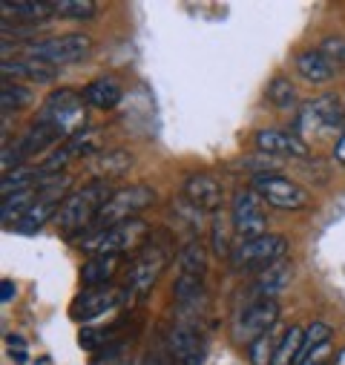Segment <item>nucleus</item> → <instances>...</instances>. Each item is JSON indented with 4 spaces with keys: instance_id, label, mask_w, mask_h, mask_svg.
<instances>
[{
    "instance_id": "nucleus-1",
    "label": "nucleus",
    "mask_w": 345,
    "mask_h": 365,
    "mask_svg": "<svg viewBox=\"0 0 345 365\" xmlns=\"http://www.w3.org/2000/svg\"><path fill=\"white\" fill-rule=\"evenodd\" d=\"M115 190H110V185L104 178H96L90 185H83L81 190L69 193L63 199V205L55 213V225L63 236H75V233H90L96 216L101 213V207L110 202Z\"/></svg>"
},
{
    "instance_id": "nucleus-2",
    "label": "nucleus",
    "mask_w": 345,
    "mask_h": 365,
    "mask_svg": "<svg viewBox=\"0 0 345 365\" xmlns=\"http://www.w3.org/2000/svg\"><path fill=\"white\" fill-rule=\"evenodd\" d=\"M288 253V239L279 233H265L256 239H239L227 256L233 270H265L282 262Z\"/></svg>"
},
{
    "instance_id": "nucleus-3",
    "label": "nucleus",
    "mask_w": 345,
    "mask_h": 365,
    "mask_svg": "<svg viewBox=\"0 0 345 365\" xmlns=\"http://www.w3.org/2000/svg\"><path fill=\"white\" fill-rule=\"evenodd\" d=\"M155 202V190L147 187V185H127L121 190H115L110 196V202L101 207V213L96 216L90 233L96 230H107V227H115L121 222H130V219H138V213L144 207H150Z\"/></svg>"
},
{
    "instance_id": "nucleus-4",
    "label": "nucleus",
    "mask_w": 345,
    "mask_h": 365,
    "mask_svg": "<svg viewBox=\"0 0 345 365\" xmlns=\"http://www.w3.org/2000/svg\"><path fill=\"white\" fill-rule=\"evenodd\" d=\"M147 233H150V225H147V222L130 219V222H121V225H115V227L96 230V233H90V236H83L81 250L90 253V256H121V253L133 250Z\"/></svg>"
},
{
    "instance_id": "nucleus-5",
    "label": "nucleus",
    "mask_w": 345,
    "mask_h": 365,
    "mask_svg": "<svg viewBox=\"0 0 345 365\" xmlns=\"http://www.w3.org/2000/svg\"><path fill=\"white\" fill-rule=\"evenodd\" d=\"M83 115H86V113H83L81 96L72 93V89H58V93H52V96L43 101V107H41L35 124H46V127L58 130L63 138H72V135L81 133Z\"/></svg>"
},
{
    "instance_id": "nucleus-6",
    "label": "nucleus",
    "mask_w": 345,
    "mask_h": 365,
    "mask_svg": "<svg viewBox=\"0 0 345 365\" xmlns=\"http://www.w3.org/2000/svg\"><path fill=\"white\" fill-rule=\"evenodd\" d=\"M253 190L259 193V199H262L265 205H271L277 210H305L311 205V193L282 173L253 175Z\"/></svg>"
},
{
    "instance_id": "nucleus-7",
    "label": "nucleus",
    "mask_w": 345,
    "mask_h": 365,
    "mask_svg": "<svg viewBox=\"0 0 345 365\" xmlns=\"http://www.w3.org/2000/svg\"><path fill=\"white\" fill-rule=\"evenodd\" d=\"M277 322H279V302H277V299H259V302H250V305L233 319L230 336H233L239 345H250V342H256L259 336L271 334Z\"/></svg>"
},
{
    "instance_id": "nucleus-8",
    "label": "nucleus",
    "mask_w": 345,
    "mask_h": 365,
    "mask_svg": "<svg viewBox=\"0 0 345 365\" xmlns=\"http://www.w3.org/2000/svg\"><path fill=\"white\" fill-rule=\"evenodd\" d=\"M345 121V110L339 104L336 96H319L311 104H305L297 115V135L308 138V135H322V133H334L339 130Z\"/></svg>"
},
{
    "instance_id": "nucleus-9",
    "label": "nucleus",
    "mask_w": 345,
    "mask_h": 365,
    "mask_svg": "<svg viewBox=\"0 0 345 365\" xmlns=\"http://www.w3.org/2000/svg\"><path fill=\"white\" fill-rule=\"evenodd\" d=\"M26 52L32 55V61H43L49 66H66V63H78L90 55L93 41L86 35H58V38L29 43Z\"/></svg>"
},
{
    "instance_id": "nucleus-10",
    "label": "nucleus",
    "mask_w": 345,
    "mask_h": 365,
    "mask_svg": "<svg viewBox=\"0 0 345 365\" xmlns=\"http://www.w3.org/2000/svg\"><path fill=\"white\" fill-rule=\"evenodd\" d=\"M230 222H233V233L239 239H256V236H265V207H262V199L259 193L250 187L244 190H236L233 193V202H230Z\"/></svg>"
},
{
    "instance_id": "nucleus-11",
    "label": "nucleus",
    "mask_w": 345,
    "mask_h": 365,
    "mask_svg": "<svg viewBox=\"0 0 345 365\" xmlns=\"http://www.w3.org/2000/svg\"><path fill=\"white\" fill-rule=\"evenodd\" d=\"M124 302H127V291H124V288H113V285H104V288H83V291L75 297L69 314H72V319H78V322H96L98 317L113 314V311L121 308Z\"/></svg>"
},
{
    "instance_id": "nucleus-12",
    "label": "nucleus",
    "mask_w": 345,
    "mask_h": 365,
    "mask_svg": "<svg viewBox=\"0 0 345 365\" xmlns=\"http://www.w3.org/2000/svg\"><path fill=\"white\" fill-rule=\"evenodd\" d=\"M167 345H170V356L179 365H202L205 356H207V342H205L202 331L193 322H185V319H179L176 325H172V331L167 336Z\"/></svg>"
},
{
    "instance_id": "nucleus-13",
    "label": "nucleus",
    "mask_w": 345,
    "mask_h": 365,
    "mask_svg": "<svg viewBox=\"0 0 345 365\" xmlns=\"http://www.w3.org/2000/svg\"><path fill=\"white\" fill-rule=\"evenodd\" d=\"M164 264H167V253H164L158 245H150V247L135 259V264H133V270H130V294H133L135 299H144V297L153 291V285L158 282Z\"/></svg>"
},
{
    "instance_id": "nucleus-14",
    "label": "nucleus",
    "mask_w": 345,
    "mask_h": 365,
    "mask_svg": "<svg viewBox=\"0 0 345 365\" xmlns=\"http://www.w3.org/2000/svg\"><path fill=\"white\" fill-rule=\"evenodd\" d=\"M253 141H256V150L265 153V155H279V158H305L308 155V144L297 133L259 130Z\"/></svg>"
},
{
    "instance_id": "nucleus-15",
    "label": "nucleus",
    "mask_w": 345,
    "mask_h": 365,
    "mask_svg": "<svg viewBox=\"0 0 345 365\" xmlns=\"http://www.w3.org/2000/svg\"><path fill=\"white\" fill-rule=\"evenodd\" d=\"M294 279V264L291 262H277L265 270H259V277L253 279L250 285V302H259V299H277Z\"/></svg>"
},
{
    "instance_id": "nucleus-16",
    "label": "nucleus",
    "mask_w": 345,
    "mask_h": 365,
    "mask_svg": "<svg viewBox=\"0 0 345 365\" xmlns=\"http://www.w3.org/2000/svg\"><path fill=\"white\" fill-rule=\"evenodd\" d=\"M182 190H185V199L196 210H219V205H222V185L207 173L187 175Z\"/></svg>"
},
{
    "instance_id": "nucleus-17",
    "label": "nucleus",
    "mask_w": 345,
    "mask_h": 365,
    "mask_svg": "<svg viewBox=\"0 0 345 365\" xmlns=\"http://www.w3.org/2000/svg\"><path fill=\"white\" fill-rule=\"evenodd\" d=\"M331 339H334V331L325 322H311V328H305V348H302L297 365H328L331 362Z\"/></svg>"
},
{
    "instance_id": "nucleus-18",
    "label": "nucleus",
    "mask_w": 345,
    "mask_h": 365,
    "mask_svg": "<svg viewBox=\"0 0 345 365\" xmlns=\"http://www.w3.org/2000/svg\"><path fill=\"white\" fill-rule=\"evenodd\" d=\"M121 256H90L81 264V285L83 288H104L115 277Z\"/></svg>"
},
{
    "instance_id": "nucleus-19",
    "label": "nucleus",
    "mask_w": 345,
    "mask_h": 365,
    "mask_svg": "<svg viewBox=\"0 0 345 365\" xmlns=\"http://www.w3.org/2000/svg\"><path fill=\"white\" fill-rule=\"evenodd\" d=\"M294 66H297V72H299L305 81H311V83H325V81H331L334 72H336L334 61L325 58L319 49H305V52H299L297 61H294Z\"/></svg>"
},
{
    "instance_id": "nucleus-20",
    "label": "nucleus",
    "mask_w": 345,
    "mask_h": 365,
    "mask_svg": "<svg viewBox=\"0 0 345 365\" xmlns=\"http://www.w3.org/2000/svg\"><path fill=\"white\" fill-rule=\"evenodd\" d=\"M0 72L6 78H24V81H32V83H49L55 81V66L43 63V61H4L0 63Z\"/></svg>"
},
{
    "instance_id": "nucleus-21",
    "label": "nucleus",
    "mask_w": 345,
    "mask_h": 365,
    "mask_svg": "<svg viewBox=\"0 0 345 365\" xmlns=\"http://www.w3.org/2000/svg\"><path fill=\"white\" fill-rule=\"evenodd\" d=\"M83 101L96 110H113L121 101V86L113 78H98L83 86Z\"/></svg>"
},
{
    "instance_id": "nucleus-22",
    "label": "nucleus",
    "mask_w": 345,
    "mask_h": 365,
    "mask_svg": "<svg viewBox=\"0 0 345 365\" xmlns=\"http://www.w3.org/2000/svg\"><path fill=\"white\" fill-rule=\"evenodd\" d=\"M35 202H38V187H29V190H24V193L4 196V202H0V222H4V227L18 225V222L32 210Z\"/></svg>"
},
{
    "instance_id": "nucleus-23",
    "label": "nucleus",
    "mask_w": 345,
    "mask_h": 365,
    "mask_svg": "<svg viewBox=\"0 0 345 365\" xmlns=\"http://www.w3.org/2000/svg\"><path fill=\"white\" fill-rule=\"evenodd\" d=\"M176 267H179V277H205L207 270V250L205 245L196 239V242H187L182 250H179V259H176Z\"/></svg>"
},
{
    "instance_id": "nucleus-24",
    "label": "nucleus",
    "mask_w": 345,
    "mask_h": 365,
    "mask_svg": "<svg viewBox=\"0 0 345 365\" xmlns=\"http://www.w3.org/2000/svg\"><path fill=\"white\" fill-rule=\"evenodd\" d=\"M302 348H305V328L291 325L279 336V345H277V354H274V365H297Z\"/></svg>"
},
{
    "instance_id": "nucleus-25",
    "label": "nucleus",
    "mask_w": 345,
    "mask_h": 365,
    "mask_svg": "<svg viewBox=\"0 0 345 365\" xmlns=\"http://www.w3.org/2000/svg\"><path fill=\"white\" fill-rule=\"evenodd\" d=\"M58 138H63L58 130H52V127H46V124H32L29 133H24V138H21V144H18V153H21V158H24V155H38V153H43L49 144H55Z\"/></svg>"
},
{
    "instance_id": "nucleus-26",
    "label": "nucleus",
    "mask_w": 345,
    "mask_h": 365,
    "mask_svg": "<svg viewBox=\"0 0 345 365\" xmlns=\"http://www.w3.org/2000/svg\"><path fill=\"white\" fill-rule=\"evenodd\" d=\"M268 101L277 107V110H291L294 104H297V86L288 81V78H282V75H277L274 81H271V86H268Z\"/></svg>"
},
{
    "instance_id": "nucleus-27",
    "label": "nucleus",
    "mask_w": 345,
    "mask_h": 365,
    "mask_svg": "<svg viewBox=\"0 0 345 365\" xmlns=\"http://www.w3.org/2000/svg\"><path fill=\"white\" fill-rule=\"evenodd\" d=\"M0 9H4V15H21L24 21H46L49 15H58L55 4H9V0H4Z\"/></svg>"
},
{
    "instance_id": "nucleus-28",
    "label": "nucleus",
    "mask_w": 345,
    "mask_h": 365,
    "mask_svg": "<svg viewBox=\"0 0 345 365\" xmlns=\"http://www.w3.org/2000/svg\"><path fill=\"white\" fill-rule=\"evenodd\" d=\"M96 4L93 0H58L55 12L63 15L66 21H93L96 18Z\"/></svg>"
},
{
    "instance_id": "nucleus-29",
    "label": "nucleus",
    "mask_w": 345,
    "mask_h": 365,
    "mask_svg": "<svg viewBox=\"0 0 345 365\" xmlns=\"http://www.w3.org/2000/svg\"><path fill=\"white\" fill-rule=\"evenodd\" d=\"M26 104H29V89H24L18 83H9V81L0 86V110H4V115L15 113V110H21Z\"/></svg>"
},
{
    "instance_id": "nucleus-30",
    "label": "nucleus",
    "mask_w": 345,
    "mask_h": 365,
    "mask_svg": "<svg viewBox=\"0 0 345 365\" xmlns=\"http://www.w3.org/2000/svg\"><path fill=\"white\" fill-rule=\"evenodd\" d=\"M277 345H279V339H277L274 334L259 336L256 342H250V345H247V351H250V362H253V365H274Z\"/></svg>"
},
{
    "instance_id": "nucleus-31",
    "label": "nucleus",
    "mask_w": 345,
    "mask_h": 365,
    "mask_svg": "<svg viewBox=\"0 0 345 365\" xmlns=\"http://www.w3.org/2000/svg\"><path fill=\"white\" fill-rule=\"evenodd\" d=\"M130 164H133V155H130V153H124V150H118V153L101 155V158H98V164H96V170H98V173H101V178L107 181L110 175H118V173H124Z\"/></svg>"
},
{
    "instance_id": "nucleus-32",
    "label": "nucleus",
    "mask_w": 345,
    "mask_h": 365,
    "mask_svg": "<svg viewBox=\"0 0 345 365\" xmlns=\"http://www.w3.org/2000/svg\"><path fill=\"white\" fill-rule=\"evenodd\" d=\"M319 52L334 63H345V38H325L319 43Z\"/></svg>"
},
{
    "instance_id": "nucleus-33",
    "label": "nucleus",
    "mask_w": 345,
    "mask_h": 365,
    "mask_svg": "<svg viewBox=\"0 0 345 365\" xmlns=\"http://www.w3.org/2000/svg\"><path fill=\"white\" fill-rule=\"evenodd\" d=\"M213 245H216V250H222V253H227V256H230V250H233V245H230V239H227V230H225V222H222V219H219L216 227H213Z\"/></svg>"
},
{
    "instance_id": "nucleus-34",
    "label": "nucleus",
    "mask_w": 345,
    "mask_h": 365,
    "mask_svg": "<svg viewBox=\"0 0 345 365\" xmlns=\"http://www.w3.org/2000/svg\"><path fill=\"white\" fill-rule=\"evenodd\" d=\"M6 342H9V351L15 354V359L18 362H26V345H24V339L21 336H6Z\"/></svg>"
},
{
    "instance_id": "nucleus-35",
    "label": "nucleus",
    "mask_w": 345,
    "mask_h": 365,
    "mask_svg": "<svg viewBox=\"0 0 345 365\" xmlns=\"http://www.w3.org/2000/svg\"><path fill=\"white\" fill-rule=\"evenodd\" d=\"M15 299V282H9V279H4V282H0V302H12Z\"/></svg>"
},
{
    "instance_id": "nucleus-36",
    "label": "nucleus",
    "mask_w": 345,
    "mask_h": 365,
    "mask_svg": "<svg viewBox=\"0 0 345 365\" xmlns=\"http://www.w3.org/2000/svg\"><path fill=\"white\" fill-rule=\"evenodd\" d=\"M334 161L345 167V130H342V135H339V141H336V147H334Z\"/></svg>"
},
{
    "instance_id": "nucleus-37",
    "label": "nucleus",
    "mask_w": 345,
    "mask_h": 365,
    "mask_svg": "<svg viewBox=\"0 0 345 365\" xmlns=\"http://www.w3.org/2000/svg\"><path fill=\"white\" fill-rule=\"evenodd\" d=\"M135 365H164V362H161L158 356H144V359H141V362H135Z\"/></svg>"
},
{
    "instance_id": "nucleus-38",
    "label": "nucleus",
    "mask_w": 345,
    "mask_h": 365,
    "mask_svg": "<svg viewBox=\"0 0 345 365\" xmlns=\"http://www.w3.org/2000/svg\"><path fill=\"white\" fill-rule=\"evenodd\" d=\"M334 365H345V348L336 354V359H334Z\"/></svg>"
}]
</instances>
